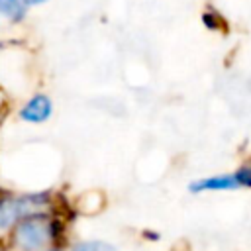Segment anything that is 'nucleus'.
<instances>
[{"instance_id": "39448f33", "label": "nucleus", "mask_w": 251, "mask_h": 251, "mask_svg": "<svg viewBox=\"0 0 251 251\" xmlns=\"http://www.w3.org/2000/svg\"><path fill=\"white\" fill-rule=\"evenodd\" d=\"M235 178L239 184H245V186H251V163L243 165L237 173H235Z\"/></svg>"}, {"instance_id": "423d86ee", "label": "nucleus", "mask_w": 251, "mask_h": 251, "mask_svg": "<svg viewBox=\"0 0 251 251\" xmlns=\"http://www.w3.org/2000/svg\"><path fill=\"white\" fill-rule=\"evenodd\" d=\"M73 251H112V249L104 243H80Z\"/></svg>"}, {"instance_id": "20e7f679", "label": "nucleus", "mask_w": 251, "mask_h": 251, "mask_svg": "<svg viewBox=\"0 0 251 251\" xmlns=\"http://www.w3.org/2000/svg\"><path fill=\"white\" fill-rule=\"evenodd\" d=\"M0 12L14 18L20 12V0H0Z\"/></svg>"}, {"instance_id": "f03ea898", "label": "nucleus", "mask_w": 251, "mask_h": 251, "mask_svg": "<svg viewBox=\"0 0 251 251\" xmlns=\"http://www.w3.org/2000/svg\"><path fill=\"white\" fill-rule=\"evenodd\" d=\"M51 114V100L47 96H33L22 110V118L25 122H43Z\"/></svg>"}, {"instance_id": "7ed1b4c3", "label": "nucleus", "mask_w": 251, "mask_h": 251, "mask_svg": "<svg viewBox=\"0 0 251 251\" xmlns=\"http://www.w3.org/2000/svg\"><path fill=\"white\" fill-rule=\"evenodd\" d=\"M239 182L235 175H222V176H210V178H200L190 184L192 192H202V190H231L237 188Z\"/></svg>"}, {"instance_id": "f257e3e1", "label": "nucleus", "mask_w": 251, "mask_h": 251, "mask_svg": "<svg viewBox=\"0 0 251 251\" xmlns=\"http://www.w3.org/2000/svg\"><path fill=\"white\" fill-rule=\"evenodd\" d=\"M49 237H51V227L45 218H29L22 222L14 231L16 243L29 251L43 247Z\"/></svg>"}, {"instance_id": "0eeeda50", "label": "nucleus", "mask_w": 251, "mask_h": 251, "mask_svg": "<svg viewBox=\"0 0 251 251\" xmlns=\"http://www.w3.org/2000/svg\"><path fill=\"white\" fill-rule=\"evenodd\" d=\"M27 4H41V2H45V0H25Z\"/></svg>"}]
</instances>
